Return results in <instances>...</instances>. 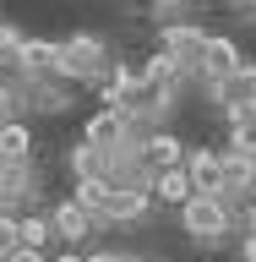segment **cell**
Segmentation results:
<instances>
[{
  "instance_id": "6da1fadb",
  "label": "cell",
  "mask_w": 256,
  "mask_h": 262,
  "mask_svg": "<svg viewBox=\"0 0 256 262\" xmlns=\"http://www.w3.org/2000/svg\"><path fill=\"white\" fill-rule=\"evenodd\" d=\"M109 71V44L98 38V33H65V38H55V77L65 82H98Z\"/></svg>"
},
{
  "instance_id": "7a4b0ae2",
  "label": "cell",
  "mask_w": 256,
  "mask_h": 262,
  "mask_svg": "<svg viewBox=\"0 0 256 262\" xmlns=\"http://www.w3.org/2000/svg\"><path fill=\"white\" fill-rule=\"evenodd\" d=\"M180 224L191 241H224L235 229V213H229V196H207V191H191L180 202Z\"/></svg>"
},
{
  "instance_id": "3957f363",
  "label": "cell",
  "mask_w": 256,
  "mask_h": 262,
  "mask_svg": "<svg viewBox=\"0 0 256 262\" xmlns=\"http://www.w3.org/2000/svg\"><path fill=\"white\" fill-rule=\"evenodd\" d=\"M240 66H245L240 44L224 38V33H207V44H202V55H196V77L207 82V88H218V82H229Z\"/></svg>"
},
{
  "instance_id": "277c9868",
  "label": "cell",
  "mask_w": 256,
  "mask_h": 262,
  "mask_svg": "<svg viewBox=\"0 0 256 262\" xmlns=\"http://www.w3.org/2000/svg\"><path fill=\"white\" fill-rule=\"evenodd\" d=\"M180 169L191 180V191L224 196V153H218V147H191V153L180 159Z\"/></svg>"
},
{
  "instance_id": "5b68a950",
  "label": "cell",
  "mask_w": 256,
  "mask_h": 262,
  "mask_svg": "<svg viewBox=\"0 0 256 262\" xmlns=\"http://www.w3.org/2000/svg\"><path fill=\"white\" fill-rule=\"evenodd\" d=\"M82 142H93L98 153H114L120 142H131V120H126V110H114V104H104V110L82 126Z\"/></svg>"
},
{
  "instance_id": "8992f818",
  "label": "cell",
  "mask_w": 256,
  "mask_h": 262,
  "mask_svg": "<svg viewBox=\"0 0 256 262\" xmlns=\"http://www.w3.org/2000/svg\"><path fill=\"white\" fill-rule=\"evenodd\" d=\"M147 208H153V191L147 186H109V202L98 213V224H136Z\"/></svg>"
},
{
  "instance_id": "52a82bcc",
  "label": "cell",
  "mask_w": 256,
  "mask_h": 262,
  "mask_svg": "<svg viewBox=\"0 0 256 262\" xmlns=\"http://www.w3.org/2000/svg\"><path fill=\"white\" fill-rule=\"evenodd\" d=\"M136 159H142V169H147V175H158V169H175V164L185 159V147H180V137H175V131L153 126V131L142 137V147H136Z\"/></svg>"
},
{
  "instance_id": "ba28073f",
  "label": "cell",
  "mask_w": 256,
  "mask_h": 262,
  "mask_svg": "<svg viewBox=\"0 0 256 262\" xmlns=\"http://www.w3.org/2000/svg\"><path fill=\"white\" fill-rule=\"evenodd\" d=\"M202 44H207V33L196 28V22H164V28H158V49H169L175 60H185V71H196Z\"/></svg>"
},
{
  "instance_id": "9c48e42d",
  "label": "cell",
  "mask_w": 256,
  "mask_h": 262,
  "mask_svg": "<svg viewBox=\"0 0 256 262\" xmlns=\"http://www.w3.org/2000/svg\"><path fill=\"white\" fill-rule=\"evenodd\" d=\"M49 235H60L65 246H82L87 235H93V213L77 208V202L65 196V202H55V208H49Z\"/></svg>"
},
{
  "instance_id": "30bf717a",
  "label": "cell",
  "mask_w": 256,
  "mask_h": 262,
  "mask_svg": "<svg viewBox=\"0 0 256 262\" xmlns=\"http://www.w3.org/2000/svg\"><path fill=\"white\" fill-rule=\"evenodd\" d=\"M16 71H22V77H55V38H28V33H22Z\"/></svg>"
},
{
  "instance_id": "8fae6325",
  "label": "cell",
  "mask_w": 256,
  "mask_h": 262,
  "mask_svg": "<svg viewBox=\"0 0 256 262\" xmlns=\"http://www.w3.org/2000/svg\"><path fill=\"white\" fill-rule=\"evenodd\" d=\"M33 159V126L28 120H0V164H28Z\"/></svg>"
},
{
  "instance_id": "7c38bea8",
  "label": "cell",
  "mask_w": 256,
  "mask_h": 262,
  "mask_svg": "<svg viewBox=\"0 0 256 262\" xmlns=\"http://www.w3.org/2000/svg\"><path fill=\"white\" fill-rule=\"evenodd\" d=\"M136 77H142L147 88H175V82L185 77V60H175L169 49H153V55L136 66Z\"/></svg>"
},
{
  "instance_id": "4fadbf2b",
  "label": "cell",
  "mask_w": 256,
  "mask_h": 262,
  "mask_svg": "<svg viewBox=\"0 0 256 262\" xmlns=\"http://www.w3.org/2000/svg\"><path fill=\"white\" fill-rule=\"evenodd\" d=\"M251 196L256 191V159L251 153H224V196Z\"/></svg>"
},
{
  "instance_id": "5bb4252c",
  "label": "cell",
  "mask_w": 256,
  "mask_h": 262,
  "mask_svg": "<svg viewBox=\"0 0 256 262\" xmlns=\"http://www.w3.org/2000/svg\"><path fill=\"white\" fill-rule=\"evenodd\" d=\"M147 191L158 196V202H169V208H180V202H185V196H191V180H185V169H158V175H153V186H147Z\"/></svg>"
},
{
  "instance_id": "9a60e30c",
  "label": "cell",
  "mask_w": 256,
  "mask_h": 262,
  "mask_svg": "<svg viewBox=\"0 0 256 262\" xmlns=\"http://www.w3.org/2000/svg\"><path fill=\"white\" fill-rule=\"evenodd\" d=\"M71 202L93 213V229H98V213H104V202H109V180L104 175H77V196H71Z\"/></svg>"
},
{
  "instance_id": "2e32d148",
  "label": "cell",
  "mask_w": 256,
  "mask_h": 262,
  "mask_svg": "<svg viewBox=\"0 0 256 262\" xmlns=\"http://www.w3.org/2000/svg\"><path fill=\"white\" fill-rule=\"evenodd\" d=\"M229 147L256 159V110H235L229 115Z\"/></svg>"
},
{
  "instance_id": "e0dca14e",
  "label": "cell",
  "mask_w": 256,
  "mask_h": 262,
  "mask_svg": "<svg viewBox=\"0 0 256 262\" xmlns=\"http://www.w3.org/2000/svg\"><path fill=\"white\" fill-rule=\"evenodd\" d=\"M16 241L44 251V246H49V219H38V213H16Z\"/></svg>"
},
{
  "instance_id": "ac0fdd59",
  "label": "cell",
  "mask_w": 256,
  "mask_h": 262,
  "mask_svg": "<svg viewBox=\"0 0 256 262\" xmlns=\"http://www.w3.org/2000/svg\"><path fill=\"white\" fill-rule=\"evenodd\" d=\"M65 164H71L77 175H104V153H98L93 142H77L71 153H65Z\"/></svg>"
},
{
  "instance_id": "d6986e66",
  "label": "cell",
  "mask_w": 256,
  "mask_h": 262,
  "mask_svg": "<svg viewBox=\"0 0 256 262\" xmlns=\"http://www.w3.org/2000/svg\"><path fill=\"white\" fill-rule=\"evenodd\" d=\"M16 246H22V241H16V213L0 208V257H6V251H16Z\"/></svg>"
},
{
  "instance_id": "ffe728a7",
  "label": "cell",
  "mask_w": 256,
  "mask_h": 262,
  "mask_svg": "<svg viewBox=\"0 0 256 262\" xmlns=\"http://www.w3.org/2000/svg\"><path fill=\"white\" fill-rule=\"evenodd\" d=\"M0 262H49V257L38 251V246H16V251H6Z\"/></svg>"
},
{
  "instance_id": "44dd1931",
  "label": "cell",
  "mask_w": 256,
  "mask_h": 262,
  "mask_svg": "<svg viewBox=\"0 0 256 262\" xmlns=\"http://www.w3.org/2000/svg\"><path fill=\"white\" fill-rule=\"evenodd\" d=\"M16 104H22V98H16V88H0V120H11Z\"/></svg>"
},
{
  "instance_id": "7402d4cb",
  "label": "cell",
  "mask_w": 256,
  "mask_h": 262,
  "mask_svg": "<svg viewBox=\"0 0 256 262\" xmlns=\"http://www.w3.org/2000/svg\"><path fill=\"white\" fill-rule=\"evenodd\" d=\"M87 262H142L136 251H98V257H87Z\"/></svg>"
},
{
  "instance_id": "603a6c76",
  "label": "cell",
  "mask_w": 256,
  "mask_h": 262,
  "mask_svg": "<svg viewBox=\"0 0 256 262\" xmlns=\"http://www.w3.org/2000/svg\"><path fill=\"white\" fill-rule=\"evenodd\" d=\"M55 262H87V257H77V246H65V251H60Z\"/></svg>"
},
{
  "instance_id": "cb8c5ba5",
  "label": "cell",
  "mask_w": 256,
  "mask_h": 262,
  "mask_svg": "<svg viewBox=\"0 0 256 262\" xmlns=\"http://www.w3.org/2000/svg\"><path fill=\"white\" fill-rule=\"evenodd\" d=\"M235 6H240V11H256V0H235Z\"/></svg>"
},
{
  "instance_id": "d4e9b609",
  "label": "cell",
  "mask_w": 256,
  "mask_h": 262,
  "mask_svg": "<svg viewBox=\"0 0 256 262\" xmlns=\"http://www.w3.org/2000/svg\"><path fill=\"white\" fill-rule=\"evenodd\" d=\"M175 6H196V0H175Z\"/></svg>"
}]
</instances>
